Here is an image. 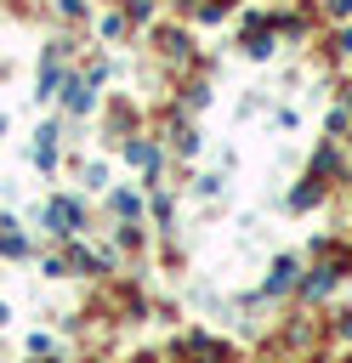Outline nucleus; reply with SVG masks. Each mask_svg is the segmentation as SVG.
Listing matches in <instances>:
<instances>
[{
  "instance_id": "obj_1",
  "label": "nucleus",
  "mask_w": 352,
  "mask_h": 363,
  "mask_svg": "<svg viewBox=\"0 0 352 363\" xmlns=\"http://www.w3.org/2000/svg\"><path fill=\"white\" fill-rule=\"evenodd\" d=\"M45 221H57V233H74L79 227V204L74 199H51L45 204Z\"/></svg>"
}]
</instances>
